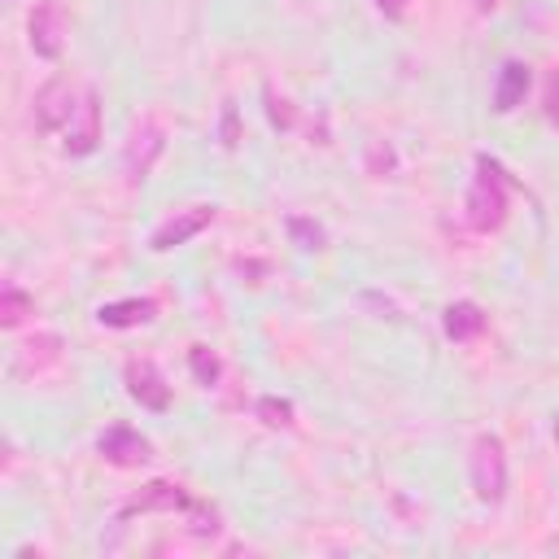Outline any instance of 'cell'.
<instances>
[{"instance_id": "obj_8", "label": "cell", "mask_w": 559, "mask_h": 559, "mask_svg": "<svg viewBox=\"0 0 559 559\" xmlns=\"http://www.w3.org/2000/svg\"><path fill=\"white\" fill-rule=\"evenodd\" d=\"M26 35H31V48L35 57H61V44H66V13L57 0H39L31 22H26Z\"/></svg>"}, {"instance_id": "obj_15", "label": "cell", "mask_w": 559, "mask_h": 559, "mask_svg": "<svg viewBox=\"0 0 559 559\" xmlns=\"http://www.w3.org/2000/svg\"><path fill=\"white\" fill-rule=\"evenodd\" d=\"M188 367H192V376H197L201 384H214L218 371H223V362H218V354H214L210 345H192V349H188Z\"/></svg>"}, {"instance_id": "obj_17", "label": "cell", "mask_w": 559, "mask_h": 559, "mask_svg": "<svg viewBox=\"0 0 559 559\" xmlns=\"http://www.w3.org/2000/svg\"><path fill=\"white\" fill-rule=\"evenodd\" d=\"M57 349H61V341H57L52 332H44V336H35V341H26V345H22V367H26V362L44 367V362H52V358H57Z\"/></svg>"}, {"instance_id": "obj_3", "label": "cell", "mask_w": 559, "mask_h": 559, "mask_svg": "<svg viewBox=\"0 0 559 559\" xmlns=\"http://www.w3.org/2000/svg\"><path fill=\"white\" fill-rule=\"evenodd\" d=\"M79 96H83V87H74L66 74L48 79V83L35 92V100H31V122H35V131L61 135L66 122L74 118V109H79Z\"/></svg>"}, {"instance_id": "obj_22", "label": "cell", "mask_w": 559, "mask_h": 559, "mask_svg": "<svg viewBox=\"0 0 559 559\" xmlns=\"http://www.w3.org/2000/svg\"><path fill=\"white\" fill-rule=\"evenodd\" d=\"M376 4H380L389 17H402V9H406V0H376Z\"/></svg>"}, {"instance_id": "obj_24", "label": "cell", "mask_w": 559, "mask_h": 559, "mask_svg": "<svg viewBox=\"0 0 559 559\" xmlns=\"http://www.w3.org/2000/svg\"><path fill=\"white\" fill-rule=\"evenodd\" d=\"M555 437H559V415H555Z\"/></svg>"}, {"instance_id": "obj_19", "label": "cell", "mask_w": 559, "mask_h": 559, "mask_svg": "<svg viewBox=\"0 0 559 559\" xmlns=\"http://www.w3.org/2000/svg\"><path fill=\"white\" fill-rule=\"evenodd\" d=\"M542 109H546V118L559 127V74H550V79H546V92H542Z\"/></svg>"}, {"instance_id": "obj_1", "label": "cell", "mask_w": 559, "mask_h": 559, "mask_svg": "<svg viewBox=\"0 0 559 559\" xmlns=\"http://www.w3.org/2000/svg\"><path fill=\"white\" fill-rule=\"evenodd\" d=\"M467 218L476 231H493L507 218V179L502 166L489 157H476V179L467 188Z\"/></svg>"}, {"instance_id": "obj_2", "label": "cell", "mask_w": 559, "mask_h": 559, "mask_svg": "<svg viewBox=\"0 0 559 559\" xmlns=\"http://www.w3.org/2000/svg\"><path fill=\"white\" fill-rule=\"evenodd\" d=\"M467 472H472V493L480 502H502L507 498V450H502V437L493 432H480L472 441V459H467Z\"/></svg>"}, {"instance_id": "obj_16", "label": "cell", "mask_w": 559, "mask_h": 559, "mask_svg": "<svg viewBox=\"0 0 559 559\" xmlns=\"http://www.w3.org/2000/svg\"><path fill=\"white\" fill-rule=\"evenodd\" d=\"M258 419L266 424V428H288L293 424V402L288 397H258Z\"/></svg>"}, {"instance_id": "obj_10", "label": "cell", "mask_w": 559, "mask_h": 559, "mask_svg": "<svg viewBox=\"0 0 559 559\" xmlns=\"http://www.w3.org/2000/svg\"><path fill=\"white\" fill-rule=\"evenodd\" d=\"M188 507V493L175 485V480H153V485H144L127 507H122V515H135V511H183Z\"/></svg>"}, {"instance_id": "obj_11", "label": "cell", "mask_w": 559, "mask_h": 559, "mask_svg": "<svg viewBox=\"0 0 559 559\" xmlns=\"http://www.w3.org/2000/svg\"><path fill=\"white\" fill-rule=\"evenodd\" d=\"M153 314H157L153 297H122V301H105V306L96 310V319H100L105 328H140V323H148Z\"/></svg>"}, {"instance_id": "obj_21", "label": "cell", "mask_w": 559, "mask_h": 559, "mask_svg": "<svg viewBox=\"0 0 559 559\" xmlns=\"http://www.w3.org/2000/svg\"><path fill=\"white\" fill-rule=\"evenodd\" d=\"M223 144L236 148V109H231V105L223 109Z\"/></svg>"}, {"instance_id": "obj_12", "label": "cell", "mask_w": 559, "mask_h": 559, "mask_svg": "<svg viewBox=\"0 0 559 559\" xmlns=\"http://www.w3.org/2000/svg\"><path fill=\"white\" fill-rule=\"evenodd\" d=\"M441 328H445L450 341H472V336L485 332V314H480L476 301H450L441 310Z\"/></svg>"}, {"instance_id": "obj_23", "label": "cell", "mask_w": 559, "mask_h": 559, "mask_svg": "<svg viewBox=\"0 0 559 559\" xmlns=\"http://www.w3.org/2000/svg\"><path fill=\"white\" fill-rule=\"evenodd\" d=\"M472 4H476V9H480V13H489V9H493V4H498V0H472Z\"/></svg>"}, {"instance_id": "obj_4", "label": "cell", "mask_w": 559, "mask_h": 559, "mask_svg": "<svg viewBox=\"0 0 559 559\" xmlns=\"http://www.w3.org/2000/svg\"><path fill=\"white\" fill-rule=\"evenodd\" d=\"M162 148H166V127H162L157 118H140V122H135V131H131V140H127V148H122L127 179H131V183L148 179V170L157 166Z\"/></svg>"}, {"instance_id": "obj_5", "label": "cell", "mask_w": 559, "mask_h": 559, "mask_svg": "<svg viewBox=\"0 0 559 559\" xmlns=\"http://www.w3.org/2000/svg\"><path fill=\"white\" fill-rule=\"evenodd\" d=\"M96 144H100V100H96L92 87H83L79 109H74V118H70L66 131H61V148H66L70 157H87Z\"/></svg>"}, {"instance_id": "obj_14", "label": "cell", "mask_w": 559, "mask_h": 559, "mask_svg": "<svg viewBox=\"0 0 559 559\" xmlns=\"http://www.w3.org/2000/svg\"><path fill=\"white\" fill-rule=\"evenodd\" d=\"M31 310H35V301H31L17 284H4V293H0V323H4V328H17Z\"/></svg>"}, {"instance_id": "obj_9", "label": "cell", "mask_w": 559, "mask_h": 559, "mask_svg": "<svg viewBox=\"0 0 559 559\" xmlns=\"http://www.w3.org/2000/svg\"><path fill=\"white\" fill-rule=\"evenodd\" d=\"M127 393L148 411H166L170 406V384L162 380V371L148 358H131L127 362Z\"/></svg>"}, {"instance_id": "obj_13", "label": "cell", "mask_w": 559, "mask_h": 559, "mask_svg": "<svg viewBox=\"0 0 559 559\" xmlns=\"http://www.w3.org/2000/svg\"><path fill=\"white\" fill-rule=\"evenodd\" d=\"M524 92H528V66L524 61H507L502 74H498V87H493V109L511 114L515 105H524Z\"/></svg>"}, {"instance_id": "obj_6", "label": "cell", "mask_w": 559, "mask_h": 559, "mask_svg": "<svg viewBox=\"0 0 559 559\" xmlns=\"http://www.w3.org/2000/svg\"><path fill=\"white\" fill-rule=\"evenodd\" d=\"M96 450H100V459L114 463V467H140V463L153 459L148 437H140V432L127 428V424H109V428L96 437Z\"/></svg>"}, {"instance_id": "obj_18", "label": "cell", "mask_w": 559, "mask_h": 559, "mask_svg": "<svg viewBox=\"0 0 559 559\" xmlns=\"http://www.w3.org/2000/svg\"><path fill=\"white\" fill-rule=\"evenodd\" d=\"M288 231H293V240H297L301 249H319V245H323V227L310 223V218H301V214L288 218Z\"/></svg>"}, {"instance_id": "obj_7", "label": "cell", "mask_w": 559, "mask_h": 559, "mask_svg": "<svg viewBox=\"0 0 559 559\" xmlns=\"http://www.w3.org/2000/svg\"><path fill=\"white\" fill-rule=\"evenodd\" d=\"M210 223H214V205H188V210H175V214L148 236V249H153V253H166V249L192 240L197 231H205Z\"/></svg>"}, {"instance_id": "obj_20", "label": "cell", "mask_w": 559, "mask_h": 559, "mask_svg": "<svg viewBox=\"0 0 559 559\" xmlns=\"http://www.w3.org/2000/svg\"><path fill=\"white\" fill-rule=\"evenodd\" d=\"M266 100H271V105H266V114H271V122H275V127H293V109H288L284 100H275L271 92H266Z\"/></svg>"}]
</instances>
